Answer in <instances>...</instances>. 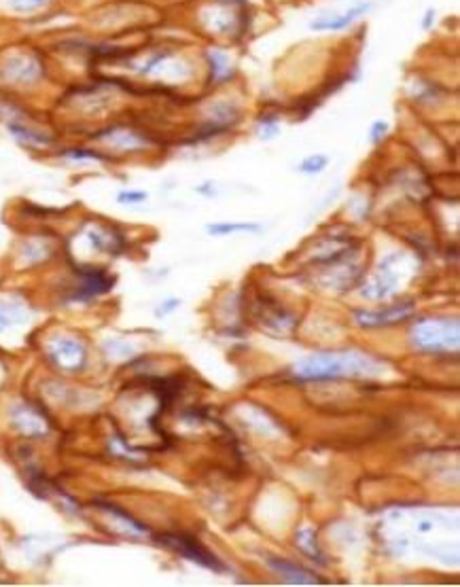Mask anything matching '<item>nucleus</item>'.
<instances>
[{
	"label": "nucleus",
	"mask_w": 460,
	"mask_h": 587,
	"mask_svg": "<svg viewBox=\"0 0 460 587\" xmlns=\"http://www.w3.org/2000/svg\"><path fill=\"white\" fill-rule=\"evenodd\" d=\"M382 365L369 354L359 350L342 352H316L303 357L293 365V375L297 380L323 382L340 378H371L378 375Z\"/></svg>",
	"instance_id": "f257e3e1"
},
{
	"label": "nucleus",
	"mask_w": 460,
	"mask_h": 587,
	"mask_svg": "<svg viewBox=\"0 0 460 587\" xmlns=\"http://www.w3.org/2000/svg\"><path fill=\"white\" fill-rule=\"evenodd\" d=\"M409 337H412V343L420 352H458L460 325L456 318H423L412 325Z\"/></svg>",
	"instance_id": "f03ea898"
},
{
	"label": "nucleus",
	"mask_w": 460,
	"mask_h": 587,
	"mask_svg": "<svg viewBox=\"0 0 460 587\" xmlns=\"http://www.w3.org/2000/svg\"><path fill=\"white\" fill-rule=\"evenodd\" d=\"M45 76V64L35 52L11 53L0 62V81L9 87H32Z\"/></svg>",
	"instance_id": "7ed1b4c3"
},
{
	"label": "nucleus",
	"mask_w": 460,
	"mask_h": 587,
	"mask_svg": "<svg viewBox=\"0 0 460 587\" xmlns=\"http://www.w3.org/2000/svg\"><path fill=\"white\" fill-rule=\"evenodd\" d=\"M47 357L64 374H81L87 365V348L75 337L58 335L49 340Z\"/></svg>",
	"instance_id": "20e7f679"
},
{
	"label": "nucleus",
	"mask_w": 460,
	"mask_h": 587,
	"mask_svg": "<svg viewBox=\"0 0 460 587\" xmlns=\"http://www.w3.org/2000/svg\"><path fill=\"white\" fill-rule=\"evenodd\" d=\"M162 545L170 547L176 553H181L187 560L199 564V567L213 570V573H227V567L223 562L214 556L213 551H208L198 539H193L190 535H162L159 536Z\"/></svg>",
	"instance_id": "39448f33"
},
{
	"label": "nucleus",
	"mask_w": 460,
	"mask_h": 587,
	"mask_svg": "<svg viewBox=\"0 0 460 587\" xmlns=\"http://www.w3.org/2000/svg\"><path fill=\"white\" fill-rule=\"evenodd\" d=\"M93 138H96L98 142H102V145H107L121 153L142 151V149L153 145V141L147 134H142V132H138V130H134V127H127V125H113V127H109V130L98 132Z\"/></svg>",
	"instance_id": "423d86ee"
},
{
	"label": "nucleus",
	"mask_w": 460,
	"mask_h": 587,
	"mask_svg": "<svg viewBox=\"0 0 460 587\" xmlns=\"http://www.w3.org/2000/svg\"><path fill=\"white\" fill-rule=\"evenodd\" d=\"M416 312L414 302H403L395 303V306H388L384 310H359L354 314L357 323L365 326V329H380V326H392L401 320H408Z\"/></svg>",
	"instance_id": "0eeeda50"
},
{
	"label": "nucleus",
	"mask_w": 460,
	"mask_h": 587,
	"mask_svg": "<svg viewBox=\"0 0 460 587\" xmlns=\"http://www.w3.org/2000/svg\"><path fill=\"white\" fill-rule=\"evenodd\" d=\"M81 237H85L87 245H90L96 253H109V254H119L124 251V234H119L115 227L100 225V223H85L81 229Z\"/></svg>",
	"instance_id": "6e6552de"
},
{
	"label": "nucleus",
	"mask_w": 460,
	"mask_h": 587,
	"mask_svg": "<svg viewBox=\"0 0 460 587\" xmlns=\"http://www.w3.org/2000/svg\"><path fill=\"white\" fill-rule=\"evenodd\" d=\"M11 424L26 437H47L49 435V420L43 416L35 406L20 403L13 406L9 412Z\"/></svg>",
	"instance_id": "1a4fd4ad"
},
{
	"label": "nucleus",
	"mask_w": 460,
	"mask_h": 587,
	"mask_svg": "<svg viewBox=\"0 0 460 587\" xmlns=\"http://www.w3.org/2000/svg\"><path fill=\"white\" fill-rule=\"evenodd\" d=\"M268 567L274 570L276 575H280L286 583L293 585H314V583H323V579H319V575H314L312 570L299 567V564L291 562V560H282V558H270Z\"/></svg>",
	"instance_id": "9d476101"
},
{
	"label": "nucleus",
	"mask_w": 460,
	"mask_h": 587,
	"mask_svg": "<svg viewBox=\"0 0 460 587\" xmlns=\"http://www.w3.org/2000/svg\"><path fill=\"white\" fill-rule=\"evenodd\" d=\"M7 130L9 134L20 142V145L30 147V149H47L53 145V138L43 134L41 130H35L32 125H28L24 117L18 119H7Z\"/></svg>",
	"instance_id": "9b49d317"
},
{
	"label": "nucleus",
	"mask_w": 460,
	"mask_h": 587,
	"mask_svg": "<svg viewBox=\"0 0 460 587\" xmlns=\"http://www.w3.org/2000/svg\"><path fill=\"white\" fill-rule=\"evenodd\" d=\"M369 9H371V3H361V4H357V7L343 11V13L325 15V18H319L316 21H312V30H319V32L343 30V28L352 26L357 20H361Z\"/></svg>",
	"instance_id": "f8f14e48"
},
{
	"label": "nucleus",
	"mask_w": 460,
	"mask_h": 587,
	"mask_svg": "<svg viewBox=\"0 0 460 587\" xmlns=\"http://www.w3.org/2000/svg\"><path fill=\"white\" fill-rule=\"evenodd\" d=\"M81 276H83V285L79 286V291L75 293V299H83V302H85V299L104 295V293H109L115 285V278H110L104 269H85L81 271Z\"/></svg>",
	"instance_id": "ddd939ff"
},
{
	"label": "nucleus",
	"mask_w": 460,
	"mask_h": 587,
	"mask_svg": "<svg viewBox=\"0 0 460 587\" xmlns=\"http://www.w3.org/2000/svg\"><path fill=\"white\" fill-rule=\"evenodd\" d=\"M208 64H210V83L219 85L234 75L230 58L221 52V49H210L208 52Z\"/></svg>",
	"instance_id": "4468645a"
},
{
	"label": "nucleus",
	"mask_w": 460,
	"mask_h": 587,
	"mask_svg": "<svg viewBox=\"0 0 460 587\" xmlns=\"http://www.w3.org/2000/svg\"><path fill=\"white\" fill-rule=\"evenodd\" d=\"M295 541H297L295 545L299 547V550H302V553H306V556L310 558V560L319 562L320 567H323V564H325V553H323V550H320L319 541H316L314 530L302 528V530H299V533H297Z\"/></svg>",
	"instance_id": "2eb2a0df"
},
{
	"label": "nucleus",
	"mask_w": 460,
	"mask_h": 587,
	"mask_svg": "<svg viewBox=\"0 0 460 587\" xmlns=\"http://www.w3.org/2000/svg\"><path fill=\"white\" fill-rule=\"evenodd\" d=\"M53 0H0V7L15 15H35L52 7Z\"/></svg>",
	"instance_id": "dca6fc26"
},
{
	"label": "nucleus",
	"mask_w": 460,
	"mask_h": 587,
	"mask_svg": "<svg viewBox=\"0 0 460 587\" xmlns=\"http://www.w3.org/2000/svg\"><path fill=\"white\" fill-rule=\"evenodd\" d=\"M62 157L66 162H73V164H104L109 162V155L100 153V151H93V149H81V147H75V149H64Z\"/></svg>",
	"instance_id": "f3484780"
},
{
	"label": "nucleus",
	"mask_w": 460,
	"mask_h": 587,
	"mask_svg": "<svg viewBox=\"0 0 460 587\" xmlns=\"http://www.w3.org/2000/svg\"><path fill=\"white\" fill-rule=\"evenodd\" d=\"M100 507H102V511H107V513H110V515H115V518H117L121 524H125V528H127V530H132V533H136V535H149V528H147V526L142 524V522H138L136 518H132L130 513H125L124 509L110 505V503H100Z\"/></svg>",
	"instance_id": "a211bd4d"
},
{
	"label": "nucleus",
	"mask_w": 460,
	"mask_h": 587,
	"mask_svg": "<svg viewBox=\"0 0 460 587\" xmlns=\"http://www.w3.org/2000/svg\"><path fill=\"white\" fill-rule=\"evenodd\" d=\"M208 234L213 236H227V234H238V231H262V227L257 223H214L206 227Z\"/></svg>",
	"instance_id": "6ab92c4d"
},
{
	"label": "nucleus",
	"mask_w": 460,
	"mask_h": 587,
	"mask_svg": "<svg viewBox=\"0 0 460 587\" xmlns=\"http://www.w3.org/2000/svg\"><path fill=\"white\" fill-rule=\"evenodd\" d=\"M327 164H329L327 155H310V157L299 164V172H302V174H320V172L327 168Z\"/></svg>",
	"instance_id": "aec40b11"
},
{
	"label": "nucleus",
	"mask_w": 460,
	"mask_h": 587,
	"mask_svg": "<svg viewBox=\"0 0 460 587\" xmlns=\"http://www.w3.org/2000/svg\"><path fill=\"white\" fill-rule=\"evenodd\" d=\"M147 199V193L145 191H132V189H125V191H119L117 193V202L119 204H125V206H132V204H142Z\"/></svg>",
	"instance_id": "412c9836"
},
{
	"label": "nucleus",
	"mask_w": 460,
	"mask_h": 587,
	"mask_svg": "<svg viewBox=\"0 0 460 587\" xmlns=\"http://www.w3.org/2000/svg\"><path fill=\"white\" fill-rule=\"evenodd\" d=\"M104 348H107V350L113 354L115 358H119V357H127V354H132V346H127V343L124 342H119V340H110L104 343Z\"/></svg>",
	"instance_id": "4be33fe9"
},
{
	"label": "nucleus",
	"mask_w": 460,
	"mask_h": 587,
	"mask_svg": "<svg viewBox=\"0 0 460 587\" xmlns=\"http://www.w3.org/2000/svg\"><path fill=\"white\" fill-rule=\"evenodd\" d=\"M386 132H388L386 121H375V124L371 125V132H369L371 142H374V145H378V142H382V138L386 136Z\"/></svg>",
	"instance_id": "5701e85b"
},
{
	"label": "nucleus",
	"mask_w": 460,
	"mask_h": 587,
	"mask_svg": "<svg viewBox=\"0 0 460 587\" xmlns=\"http://www.w3.org/2000/svg\"><path fill=\"white\" fill-rule=\"evenodd\" d=\"M259 127H262V138H271L276 136V132H278V124H276V119L271 117H262L259 119Z\"/></svg>",
	"instance_id": "b1692460"
},
{
	"label": "nucleus",
	"mask_w": 460,
	"mask_h": 587,
	"mask_svg": "<svg viewBox=\"0 0 460 587\" xmlns=\"http://www.w3.org/2000/svg\"><path fill=\"white\" fill-rule=\"evenodd\" d=\"M179 306H181L179 299H165V302L162 303V308L155 310V314H157V317H165V314L174 312V310L179 308Z\"/></svg>",
	"instance_id": "393cba45"
},
{
	"label": "nucleus",
	"mask_w": 460,
	"mask_h": 587,
	"mask_svg": "<svg viewBox=\"0 0 460 587\" xmlns=\"http://www.w3.org/2000/svg\"><path fill=\"white\" fill-rule=\"evenodd\" d=\"M13 312H11V310L7 308H0V334H3V331H7L11 325H13Z\"/></svg>",
	"instance_id": "a878e982"
},
{
	"label": "nucleus",
	"mask_w": 460,
	"mask_h": 587,
	"mask_svg": "<svg viewBox=\"0 0 460 587\" xmlns=\"http://www.w3.org/2000/svg\"><path fill=\"white\" fill-rule=\"evenodd\" d=\"M431 21H435V11L433 9L426 11V20H424V24H423L424 30H426V28H431Z\"/></svg>",
	"instance_id": "bb28decb"
}]
</instances>
